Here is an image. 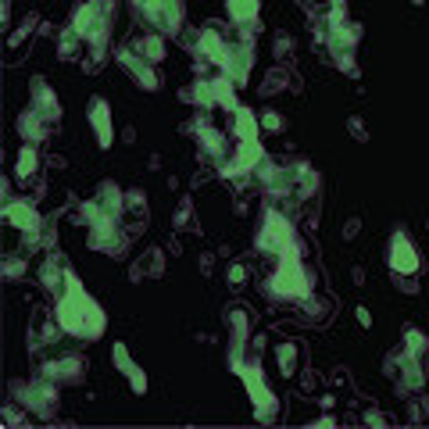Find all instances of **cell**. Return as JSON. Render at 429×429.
Listing matches in <instances>:
<instances>
[{
  "label": "cell",
  "mask_w": 429,
  "mask_h": 429,
  "mask_svg": "<svg viewBox=\"0 0 429 429\" xmlns=\"http://www.w3.org/2000/svg\"><path fill=\"white\" fill-rule=\"evenodd\" d=\"M90 125H93V136L100 147H111L115 143V125H111V104L104 97L90 100Z\"/></svg>",
  "instance_id": "cell-12"
},
{
  "label": "cell",
  "mask_w": 429,
  "mask_h": 429,
  "mask_svg": "<svg viewBox=\"0 0 429 429\" xmlns=\"http://www.w3.org/2000/svg\"><path fill=\"white\" fill-rule=\"evenodd\" d=\"M250 64H254V57H250L247 43H232L229 54H226V61H222V69H226V75H229L236 86H240V82H247V75H250Z\"/></svg>",
  "instance_id": "cell-13"
},
{
  "label": "cell",
  "mask_w": 429,
  "mask_h": 429,
  "mask_svg": "<svg viewBox=\"0 0 429 429\" xmlns=\"http://www.w3.org/2000/svg\"><path fill=\"white\" fill-rule=\"evenodd\" d=\"M21 272H26V262H21V257H8V262H4V275L8 279H18Z\"/></svg>",
  "instance_id": "cell-31"
},
{
  "label": "cell",
  "mask_w": 429,
  "mask_h": 429,
  "mask_svg": "<svg viewBox=\"0 0 429 429\" xmlns=\"http://www.w3.org/2000/svg\"><path fill=\"white\" fill-rule=\"evenodd\" d=\"M268 286H272L275 297H290V300H304V297L311 293L308 275H304V265L297 262V254L279 257V268H275V275L268 279Z\"/></svg>",
  "instance_id": "cell-3"
},
{
  "label": "cell",
  "mask_w": 429,
  "mask_h": 429,
  "mask_svg": "<svg viewBox=\"0 0 429 429\" xmlns=\"http://www.w3.org/2000/svg\"><path fill=\"white\" fill-rule=\"evenodd\" d=\"M275 365H279V372L283 376H297V365H300V347L293 340H283L275 347Z\"/></svg>",
  "instance_id": "cell-20"
},
{
  "label": "cell",
  "mask_w": 429,
  "mask_h": 429,
  "mask_svg": "<svg viewBox=\"0 0 429 429\" xmlns=\"http://www.w3.org/2000/svg\"><path fill=\"white\" fill-rule=\"evenodd\" d=\"M39 283L47 286L51 293H61V290H64V283H69V272L57 265V257H47V262L39 265Z\"/></svg>",
  "instance_id": "cell-19"
},
{
  "label": "cell",
  "mask_w": 429,
  "mask_h": 429,
  "mask_svg": "<svg viewBox=\"0 0 429 429\" xmlns=\"http://www.w3.org/2000/svg\"><path fill=\"white\" fill-rule=\"evenodd\" d=\"M125 379H129V386H133V394H147V376H143L140 369H133Z\"/></svg>",
  "instance_id": "cell-30"
},
{
  "label": "cell",
  "mask_w": 429,
  "mask_h": 429,
  "mask_svg": "<svg viewBox=\"0 0 429 429\" xmlns=\"http://www.w3.org/2000/svg\"><path fill=\"white\" fill-rule=\"evenodd\" d=\"M226 279H229V283H244L247 268H244V265H229V268H226Z\"/></svg>",
  "instance_id": "cell-33"
},
{
  "label": "cell",
  "mask_w": 429,
  "mask_h": 429,
  "mask_svg": "<svg viewBox=\"0 0 429 429\" xmlns=\"http://www.w3.org/2000/svg\"><path fill=\"white\" fill-rule=\"evenodd\" d=\"M183 97L193 100V104H201V107H214V104H219V100H214V82H193Z\"/></svg>",
  "instance_id": "cell-25"
},
{
  "label": "cell",
  "mask_w": 429,
  "mask_h": 429,
  "mask_svg": "<svg viewBox=\"0 0 429 429\" xmlns=\"http://www.w3.org/2000/svg\"><path fill=\"white\" fill-rule=\"evenodd\" d=\"M111 361H115L118 369H122V376H129V372L136 369V365H133V358H129V347H125V343H115V347H111Z\"/></svg>",
  "instance_id": "cell-28"
},
{
  "label": "cell",
  "mask_w": 429,
  "mask_h": 429,
  "mask_svg": "<svg viewBox=\"0 0 429 429\" xmlns=\"http://www.w3.org/2000/svg\"><path fill=\"white\" fill-rule=\"evenodd\" d=\"M422 383H426V376H422V358L408 354V351L401 347V390H422Z\"/></svg>",
  "instance_id": "cell-18"
},
{
  "label": "cell",
  "mask_w": 429,
  "mask_h": 429,
  "mask_svg": "<svg viewBox=\"0 0 429 429\" xmlns=\"http://www.w3.org/2000/svg\"><path fill=\"white\" fill-rule=\"evenodd\" d=\"M358 322H361V326H365V329H369V326H372V318H369V311H365V308H358Z\"/></svg>",
  "instance_id": "cell-37"
},
{
  "label": "cell",
  "mask_w": 429,
  "mask_h": 429,
  "mask_svg": "<svg viewBox=\"0 0 429 429\" xmlns=\"http://www.w3.org/2000/svg\"><path fill=\"white\" fill-rule=\"evenodd\" d=\"M47 129H51V122L43 118V115L36 111V107H26V111L18 115V136L26 140V143H43Z\"/></svg>",
  "instance_id": "cell-14"
},
{
  "label": "cell",
  "mask_w": 429,
  "mask_h": 429,
  "mask_svg": "<svg viewBox=\"0 0 429 429\" xmlns=\"http://www.w3.org/2000/svg\"><path fill=\"white\" fill-rule=\"evenodd\" d=\"M133 47H136L147 61H154V64H158V61L165 57V36H161V33H143V36L133 43Z\"/></svg>",
  "instance_id": "cell-22"
},
{
  "label": "cell",
  "mask_w": 429,
  "mask_h": 429,
  "mask_svg": "<svg viewBox=\"0 0 429 429\" xmlns=\"http://www.w3.org/2000/svg\"><path fill=\"white\" fill-rule=\"evenodd\" d=\"M347 129H351V133H354L358 140H365V136H369V133H365V122H361V118H354V115L347 118Z\"/></svg>",
  "instance_id": "cell-34"
},
{
  "label": "cell",
  "mask_w": 429,
  "mask_h": 429,
  "mask_svg": "<svg viewBox=\"0 0 429 429\" xmlns=\"http://www.w3.org/2000/svg\"><path fill=\"white\" fill-rule=\"evenodd\" d=\"M214 100H219L222 107H229V111H240V104H236V90H232V79H229V75L214 79Z\"/></svg>",
  "instance_id": "cell-26"
},
{
  "label": "cell",
  "mask_w": 429,
  "mask_h": 429,
  "mask_svg": "<svg viewBox=\"0 0 429 429\" xmlns=\"http://www.w3.org/2000/svg\"><path fill=\"white\" fill-rule=\"evenodd\" d=\"M257 122H262V129H268V133H279V129H283V118H279V111H272V107H265V111L257 115Z\"/></svg>",
  "instance_id": "cell-29"
},
{
  "label": "cell",
  "mask_w": 429,
  "mask_h": 429,
  "mask_svg": "<svg viewBox=\"0 0 429 429\" xmlns=\"http://www.w3.org/2000/svg\"><path fill=\"white\" fill-rule=\"evenodd\" d=\"M21 404L26 408H33L36 415H51L54 408H57V390H54V379H36V383H29L26 386V397H21Z\"/></svg>",
  "instance_id": "cell-10"
},
{
  "label": "cell",
  "mask_w": 429,
  "mask_h": 429,
  "mask_svg": "<svg viewBox=\"0 0 429 429\" xmlns=\"http://www.w3.org/2000/svg\"><path fill=\"white\" fill-rule=\"evenodd\" d=\"M226 322H229V333H232V347H244V336H247V311H244V308H232V311H226Z\"/></svg>",
  "instance_id": "cell-24"
},
{
  "label": "cell",
  "mask_w": 429,
  "mask_h": 429,
  "mask_svg": "<svg viewBox=\"0 0 429 429\" xmlns=\"http://www.w3.org/2000/svg\"><path fill=\"white\" fill-rule=\"evenodd\" d=\"M57 329H64L69 336L79 340H97L104 333V311L97 308V300L79 286V279L69 272V283H64L61 297H57V311H54Z\"/></svg>",
  "instance_id": "cell-1"
},
{
  "label": "cell",
  "mask_w": 429,
  "mask_h": 429,
  "mask_svg": "<svg viewBox=\"0 0 429 429\" xmlns=\"http://www.w3.org/2000/svg\"><path fill=\"white\" fill-rule=\"evenodd\" d=\"M33 107H36V111H39L43 118H47L51 125L61 118V104H57V97L51 93V86L43 82V79H36V82H33Z\"/></svg>",
  "instance_id": "cell-17"
},
{
  "label": "cell",
  "mask_w": 429,
  "mask_h": 429,
  "mask_svg": "<svg viewBox=\"0 0 429 429\" xmlns=\"http://www.w3.org/2000/svg\"><path fill=\"white\" fill-rule=\"evenodd\" d=\"M229 36H226V29L219 26V21H211V26H204L201 29V39H197V51L208 57V61H214V64H222L226 61V54H229Z\"/></svg>",
  "instance_id": "cell-11"
},
{
  "label": "cell",
  "mask_w": 429,
  "mask_h": 429,
  "mask_svg": "<svg viewBox=\"0 0 429 429\" xmlns=\"http://www.w3.org/2000/svg\"><path fill=\"white\" fill-rule=\"evenodd\" d=\"M97 201L111 211V214H122L125 211V193L115 186V183H100V190H97Z\"/></svg>",
  "instance_id": "cell-23"
},
{
  "label": "cell",
  "mask_w": 429,
  "mask_h": 429,
  "mask_svg": "<svg viewBox=\"0 0 429 429\" xmlns=\"http://www.w3.org/2000/svg\"><path fill=\"white\" fill-rule=\"evenodd\" d=\"M118 64L143 86V90H158V86H161V79H158V72H154V61H147L136 47H122V51H118Z\"/></svg>",
  "instance_id": "cell-9"
},
{
  "label": "cell",
  "mask_w": 429,
  "mask_h": 429,
  "mask_svg": "<svg viewBox=\"0 0 429 429\" xmlns=\"http://www.w3.org/2000/svg\"><path fill=\"white\" fill-rule=\"evenodd\" d=\"M365 422H376V426H383L386 419H383V415H376V412H369V415H365Z\"/></svg>",
  "instance_id": "cell-38"
},
{
  "label": "cell",
  "mask_w": 429,
  "mask_h": 429,
  "mask_svg": "<svg viewBox=\"0 0 429 429\" xmlns=\"http://www.w3.org/2000/svg\"><path fill=\"white\" fill-rule=\"evenodd\" d=\"M190 211H193V208H190V201H183V204H179V211H176V226L190 222Z\"/></svg>",
  "instance_id": "cell-35"
},
{
  "label": "cell",
  "mask_w": 429,
  "mask_h": 429,
  "mask_svg": "<svg viewBox=\"0 0 429 429\" xmlns=\"http://www.w3.org/2000/svg\"><path fill=\"white\" fill-rule=\"evenodd\" d=\"M107 26H111V0H86L72 15L75 36L82 43H93V47H100L107 39Z\"/></svg>",
  "instance_id": "cell-2"
},
{
  "label": "cell",
  "mask_w": 429,
  "mask_h": 429,
  "mask_svg": "<svg viewBox=\"0 0 429 429\" xmlns=\"http://www.w3.org/2000/svg\"><path fill=\"white\" fill-rule=\"evenodd\" d=\"M404 351L415 354V358H422V354L429 351V340H426L419 329H404Z\"/></svg>",
  "instance_id": "cell-27"
},
{
  "label": "cell",
  "mask_w": 429,
  "mask_h": 429,
  "mask_svg": "<svg viewBox=\"0 0 429 429\" xmlns=\"http://www.w3.org/2000/svg\"><path fill=\"white\" fill-rule=\"evenodd\" d=\"M161 268H165L161 250H150V254H147V272H150V275H161Z\"/></svg>",
  "instance_id": "cell-32"
},
{
  "label": "cell",
  "mask_w": 429,
  "mask_h": 429,
  "mask_svg": "<svg viewBox=\"0 0 429 429\" xmlns=\"http://www.w3.org/2000/svg\"><path fill=\"white\" fill-rule=\"evenodd\" d=\"M140 18L154 33L172 36V33L183 29V0H143V4H140Z\"/></svg>",
  "instance_id": "cell-5"
},
{
  "label": "cell",
  "mask_w": 429,
  "mask_h": 429,
  "mask_svg": "<svg viewBox=\"0 0 429 429\" xmlns=\"http://www.w3.org/2000/svg\"><path fill=\"white\" fill-rule=\"evenodd\" d=\"M386 262H390V272H394V275H415V272H419V250H415L412 240H408V232L397 229V232L390 236Z\"/></svg>",
  "instance_id": "cell-7"
},
{
  "label": "cell",
  "mask_w": 429,
  "mask_h": 429,
  "mask_svg": "<svg viewBox=\"0 0 429 429\" xmlns=\"http://www.w3.org/2000/svg\"><path fill=\"white\" fill-rule=\"evenodd\" d=\"M412 4H426V0H412Z\"/></svg>",
  "instance_id": "cell-39"
},
{
  "label": "cell",
  "mask_w": 429,
  "mask_h": 429,
  "mask_svg": "<svg viewBox=\"0 0 429 429\" xmlns=\"http://www.w3.org/2000/svg\"><path fill=\"white\" fill-rule=\"evenodd\" d=\"M43 376L54 379V383H75V379L82 376V361H79L75 354H69V358H54V361L43 365Z\"/></svg>",
  "instance_id": "cell-16"
},
{
  "label": "cell",
  "mask_w": 429,
  "mask_h": 429,
  "mask_svg": "<svg viewBox=\"0 0 429 429\" xmlns=\"http://www.w3.org/2000/svg\"><path fill=\"white\" fill-rule=\"evenodd\" d=\"M4 222L26 232V247H36L39 244V214L29 201H8L4 204Z\"/></svg>",
  "instance_id": "cell-8"
},
{
  "label": "cell",
  "mask_w": 429,
  "mask_h": 429,
  "mask_svg": "<svg viewBox=\"0 0 429 429\" xmlns=\"http://www.w3.org/2000/svg\"><path fill=\"white\" fill-rule=\"evenodd\" d=\"M240 376H244V383H247V394L254 397V415L262 419V422H268V419H275V394L265 386V376H262V365H244L240 369Z\"/></svg>",
  "instance_id": "cell-6"
},
{
  "label": "cell",
  "mask_w": 429,
  "mask_h": 429,
  "mask_svg": "<svg viewBox=\"0 0 429 429\" xmlns=\"http://www.w3.org/2000/svg\"><path fill=\"white\" fill-rule=\"evenodd\" d=\"M257 247H262L265 254H275V257H290L293 254V229L279 211L265 214L262 229H257Z\"/></svg>",
  "instance_id": "cell-4"
},
{
  "label": "cell",
  "mask_w": 429,
  "mask_h": 429,
  "mask_svg": "<svg viewBox=\"0 0 429 429\" xmlns=\"http://www.w3.org/2000/svg\"><path fill=\"white\" fill-rule=\"evenodd\" d=\"M226 15H229L232 26L250 33V26L257 21V15H262V0H226Z\"/></svg>",
  "instance_id": "cell-15"
},
{
  "label": "cell",
  "mask_w": 429,
  "mask_h": 429,
  "mask_svg": "<svg viewBox=\"0 0 429 429\" xmlns=\"http://www.w3.org/2000/svg\"><path fill=\"white\" fill-rule=\"evenodd\" d=\"M36 168H39V154H36V143H26L18 150V161H15V176L26 183L36 176Z\"/></svg>",
  "instance_id": "cell-21"
},
{
  "label": "cell",
  "mask_w": 429,
  "mask_h": 429,
  "mask_svg": "<svg viewBox=\"0 0 429 429\" xmlns=\"http://www.w3.org/2000/svg\"><path fill=\"white\" fill-rule=\"evenodd\" d=\"M358 229H361V222H358V219H351L347 226H343V240H354V236H358Z\"/></svg>",
  "instance_id": "cell-36"
}]
</instances>
